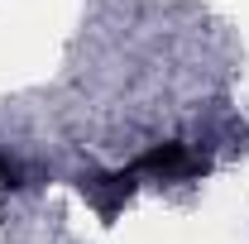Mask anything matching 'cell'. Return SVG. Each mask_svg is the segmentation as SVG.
Returning <instances> with one entry per match:
<instances>
[{"instance_id":"3957f363","label":"cell","mask_w":249,"mask_h":244,"mask_svg":"<svg viewBox=\"0 0 249 244\" xmlns=\"http://www.w3.org/2000/svg\"><path fill=\"white\" fill-rule=\"evenodd\" d=\"M0 187H19V173H15L10 158H0Z\"/></svg>"},{"instance_id":"7a4b0ae2","label":"cell","mask_w":249,"mask_h":244,"mask_svg":"<svg viewBox=\"0 0 249 244\" xmlns=\"http://www.w3.org/2000/svg\"><path fill=\"white\" fill-rule=\"evenodd\" d=\"M134 173H158V177H192V173H206V158L196 163V158L187 153V144L168 139V144H158V149L139 153V158H134Z\"/></svg>"},{"instance_id":"6da1fadb","label":"cell","mask_w":249,"mask_h":244,"mask_svg":"<svg viewBox=\"0 0 249 244\" xmlns=\"http://www.w3.org/2000/svg\"><path fill=\"white\" fill-rule=\"evenodd\" d=\"M129 192H134V168L129 173H91V177H82V196L96 206L101 220H115V211L129 201Z\"/></svg>"}]
</instances>
